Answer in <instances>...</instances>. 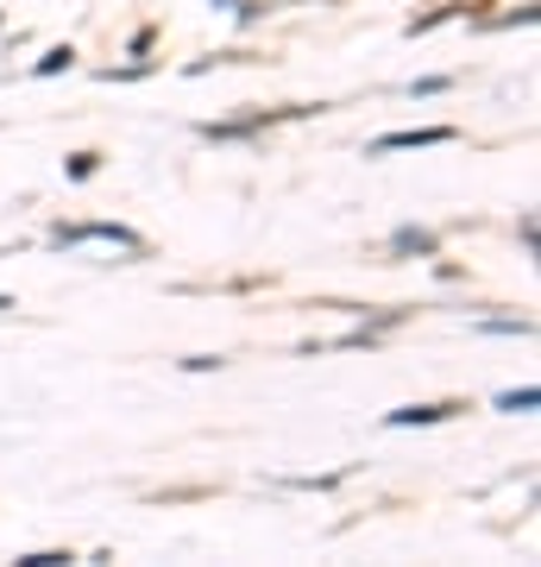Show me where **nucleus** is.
Segmentation results:
<instances>
[{"label":"nucleus","mask_w":541,"mask_h":567,"mask_svg":"<svg viewBox=\"0 0 541 567\" xmlns=\"http://www.w3.org/2000/svg\"><path fill=\"white\" fill-rule=\"evenodd\" d=\"M454 140V126H416V133H384L372 152H409V145H447Z\"/></svg>","instance_id":"f257e3e1"},{"label":"nucleus","mask_w":541,"mask_h":567,"mask_svg":"<svg viewBox=\"0 0 541 567\" xmlns=\"http://www.w3.org/2000/svg\"><path fill=\"white\" fill-rule=\"evenodd\" d=\"M460 404H409V410H391V429H409V423H441L454 416Z\"/></svg>","instance_id":"f03ea898"},{"label":"nucleus","mask_w":541,"mask_h":567,"mask_svg":"<svg viewBox=\"0 0 541 567\" xmlns=\"http://www.w3.org/2000/svg\"><path fill=\"white\" fill-rule=\"evenodd\" d=\"M397 252H435V234H428V227H397Z\"/></svg>","instance_id":"7ed1b4c3"},{"label":"nucleus","mask_w":541,"mask_h":567,"mask_svg":"<svg viewBox=\"0 0 541 567\" xmlns=\"http://www.w3.org/2000/svg\"><path fill=\"white\" fill-rule=\"evenodd\" d=\"M70 58H76L70 44H63V51H51V58H39V76H58V70H70Z\"/></svg>","instance_id":"20e7f679"},{"label":"nucleus","mask_w":541,"mask_h":567,"mask_svg":"<svg viewBox=\"0 0 541 567\" xmlns=\"http://www.w3.org/2000/svg\"><path fill=\"white\" fill-rule=\"evenodd\" d=\"M498 410H535V391H510V398H498Z\"/></svg>","instance_id":"39448f33"}]
</instances>
